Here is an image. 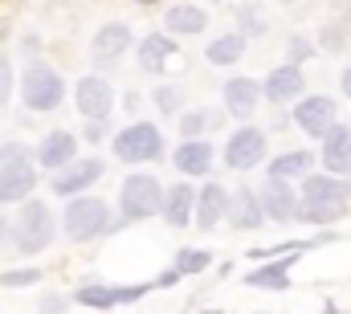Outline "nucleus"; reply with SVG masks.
Listing matches in <instances>:
<instances>
[{"label": "nucleus", "instance_id": "32", "mask_svg": "<svg viewBox=\"0 0 351 314\" xmlns=\"http://www.w3.org/2000/svg\"><path fill=\"white\" fill-rule=\"evenodd\" d=\"M152 102L160 106V114H180L184 90H180V86H156V90H152Z\"/></svg>", "mask_w": 351, "mask_h": 314}, {"label": "nucleus", "instance_id": "35", "mask_svg": "<svg viewBox=\"0 0 351 314\" xmlns=\"http://www.w3.org/2000/svg\"><path fill=\"white\" fill-rule=\"evenodd\" d=\"M286 53H290L294 66H302L306 58H315V45H311L306 37H290V41H286Z\"/></svg>", "mask_w": 351, "mask_h": 314}, {"label": "nucleus", "instance_id": "31", "mask_svg": "<svg viewBox=\"0 0 351 314\" xmlns=\"http://www.w3.org/2000/svg\"><path fill=\"white\" fill-rule=\"evenodd\" d=\"M213 265V253L208 249H180L176 253V274L184 278V274H204Z\"/></svg>", "mask_w": 351, "mask_h": 314}, {"label": "nucleus", "instance_id": "26", "mask_svg": "<svg viewBox=\"0 0 351 314\" xmlns=\"http://www.w3.org/2000/svg\"><path fill=\"white\" fill-rule=\"evenodd\" d=\"M245 41H250V37H245V33H237V29H233V33H221V37H213V41H208L204 58H208L213 66H237V62H241V53H245Z\"/></svg>", "mask_w": 351, "mask_h": 314}, {"label": "nucleus", "instance_id": "12", "mask_svg": "<svg viewBox=\"0 0 351 314\" xmlns=\"http://www.w3.org/2000/svg\"><path fill=\"white\" fill-rule=\"evenodd\" d=\"M127 49H131V25H123V21H106V25L90 37V58H94V66H110V62H119Z\"/></svg>", "mask_w": 351, "mask_h": 314}, {"label": "nucleus", "instance_id": "43", "mask_svg": "<svg viewBox=\"0 0 351 314\" xmlns=\"http://www.w3.org/2000/svg\"><path fill=\"white\" fill-rule=\"evenodd\" d=\"M282 4H298V0H282Z\"/></svg>", "mask_w": 351, "mask_h": 314}, {"label": "nucleus", "instance_id": "13", "mask_svg": "<svg viewBox=\"0 0 351 314\" xmlns=\"http://www.w3.org/2000/svg\"><path fill=\"white\" fill-rule=\"evenodd\" d=\"M302 90H306V78H302V66H294V62H286V66L269 70V78L262 82V98H265V102H274V106L298 102V98H302Z\"/></svg>", "mask_w": 351, "mask_h": 314}, {"label": "nucleus", "instance_id": "4", "mask_svg": "<svg viewBox=\"0 0 351 314\" xmlns=\"http://www.w3.org/2000/svg\"><path fill=\"white\" fill-rule=\"evenodd\" d=\"M164 196H168V188H164L156 176L131 171V176L123 180V188H119V217H123L127 225H131V221H147V217L164 213Z\"/></svg>", "mask_w": 351, "mask_h": 314}, {"label": "nucleus", "instance_id": "22", "mask_svg": "<svg viewBox=\"0 0 351 314\" xmlns=\"http://www.w3.org/2000/svg\"><path fill=\"white\" fill-rule=\"evenodd\" d=\"M192 217H196V192H192V184H172L168 196H164V221L172 229H184V225H192Z\"/></svg>", "mask_w": 351, "mask_h": 314}, {"label": "nucleus", "instance_id": "21", "mask_svg": "<svg viewBox=\"0 0 351 314\" xmlns=\"http://www.w3.org/2000/svg\"><path fill=\"white\" fill-rule=\"evenodd\" d=\"M172 53H176V41L168 33H147L139 41V70L143 74H164V66L172 62Z\"/></svg>", "mask_w": 351, "mask_h": 314}, {"label": "nucleus", "instance_id": "5", "mask_svg": "<svg viewBox=\"0 0 351 314\" xmlns=\"http://www.w3.org/2000/svg\"><path fill=\"white\" fill-rule=\"evenodd\" d=\"M21 98H25L29 110L49 114V110H58L62 98H66V78H62L49 62H37V58H33V62L21 70Z\"/></svg>", "mask_w": 351, "mask_h": 314}, {"label": "nucleus", "instance_id": "10", "mask_svg": "<svg viewBox=\"0 0 351 314\" xmlns=\"http://www.w3.org/2000/svg\"><path fill=\"white\" fill-rule=\"evenodd\" d=\"M258 200H262L265 217L269 221H278V225H290V221H298V208H302V200H298V192L290 188V180H274V176H265L262 192H258Z\"/></svg>", "mask_w": 351, "mask_h": 314}, {"label": "nucleus", "instance_id": "25", "mask_svg": "<svg viewBox=\"0 0 351 314\" xmlns=\"http://www.w3.org/2000/svg\"><path fill=\"white\" fill-rule=\"evenodd\" d=\"M311 167H315V156L311 152H282V156L269 159L265 176H274V180H306Z\"/></svg>", "mask_w": 351, "mask_h": 314}, {"label": "nucleus", "instance_id": "23", "mask_svg": "<svg viewBox=\"0 0 351 314\" xmlns=\"http://www.w3.org/2000/svg\"><path fill=\"white\" fill-rule=\"evenodd\" d=\"M164 25H168V33H176V37H196V33L208 29V12L200 4H172L164 12Z\"/></svg>", "mask_w": 351, "mask_h": 314}, {"label": "nucleus", "instance_id": "40", "mask_svg": "<svg viewBox=\"0 0 351 314\" xmlns=\"http://www.w3.org/2000/svg\"><path fill=\"white\" fill-rule=\"evenodd\" d=\"M339 90H343V94H348V98H351V66H348V70H343V78H339Z\"/></svg>", "mask_w": 351, "mask_h": 314}, {"label": "nucleus", "instance_id": "14", "mask_svg": "<svg viewBox=\"0 0 351 314\" xmlns=\"http://www.w3.org/2000/svg\"><path fill=\"white\" fill-rule=\"evenodd\" d=\"M37 188V167L33 159L25 163H0V204H25Z\"/></svg>", "mask_w": 351, "mask_h": 314}, {"label": "nucleus", "instance_id": "17", "mask_svg": "<svg viewBox=\"0 0 351 314\" xmlns=\"http://www.w3.org/2000/svg\"><path fill=\"white\" fill-rule=\"evenodd\" d=\"M213 159H217V152H213L208 139H184L172 152V167L180 176H208L213 171Z\"/></svg>", "mask_w": 351, "mask_h": 314}, {"label": "nucleus", "instance_id": "3", "mask_svg": "<svg viewBox=\"0 0 351 314\" xmlns=\"http://www.w3.org/2000/svg\"><path fill=\"white\" fill-rule=\"evenodd\" d=\"M53 237H58V217H53V208L45 204V200H25L21 204V213H16V221H12V245H16V253H25V257H37V253H45L49 245H53Z\"/></svg>", "mask_w": 351, "mask_h": 314}, {"label": "nucleus", "instance_id": "1", "mask_svg": "<svg viewBox=\"0 0 351 314\" xmlns=\"http://www.w3.org/2000/svg\"><path fill=\"white\" fill-rule=\"evenodd\" d=\"M298 200H302L298 221H306V225H335L351 208V184L343 176H331V171H311L302 180Z\"/></svg>", "mask_w": 351, "mask_h": 314}, {"label": "nucleus", "instance_id": "18", "mask_svg": "<svg viewBox=\"0 0 351 314\" xmlns=\"http://www.w3.org/2000/svg\"><path fill=\"white\" fill-rule=\"evenodd\" d=\"M74 159H78V135H70V131H49L37 147V163L49 171H62Z\"/></svg>", "mask_w": 351, "mask_h": 314}, {"label": "nucleus", "instance_id": "20", "mask_svg": "<svg viewBox=\"0 0 351 314\" xmlns=\"http://www.w3.org/2000/svg\"><path fill=\"white\" fill-rule=\"evenodd\" d=\"M262 221H265V208L258 200V192L254 188H237L229 196V225L233 229H258Z\"/></svg>", "mask_w": 351, "mask_h": 314}, {"label": "nucleus", "instance_id": "28", "mask_svg": "<svg viewBox=\"0 0 351 314\" xmlns=\"http://www.w3.org/2000/svg\"><path fill=\"white\" fill-rule=\"evenodd\" d=\"M348 45H351V29L343 25V16L339 21H327L323 33H319V49L323 53H343Z\"/></svg>", "mask_w": 351, "mask_h": 314}, {"label": "nucleus", "instance_id": "34", "mask_svg": "<svg viewBox=\"0 0 351 314\" xmlns=\"http://www.w3.org/2000/svg\"><path fill=\"white\" fill-rule=\"evenodd\" d=\"M25 159H37V152H29V143H16V139L0 143V163H25Z\"/></svg>", "mask_w": 351, "mask_h": 314}, {"label": "nucleus", "instance_id": "27", "mask_svg": "<svg viewBox=\"0 0 351 314\" xmlns=\"http://www.w3.org/2000/svg\"><path fill=\"white\" fill-rule=\"evenodd\" d=\"M237 33H245V37H262L265 33V12L258 0H241L237 4Z\"/></svg>", "mask_w": 351, "mask_h": 314}, {"label": "nucleus", "instance_id": "44", "mask_svg": "<svg viewBox=\"0 0 351 314\" xmlns=\"http://www.w3.org/2000/svg\"><path fill=\"white\" fill-rule=\"evenodd\" d=\"M208 314H217V311H208Z\"/></svg>", "mask_w": 351, "mask_h": 314}, {"label": "nucleus", "instance_id": "7", "mask_svg": "<svg viewBox=\"0 0 351 314\" xmlns=\"http://www.w3.org/2000/svg\"><path fill=\"white\" fill-rule=\"evenodd\" d=\"M106 176V163L98 156L90 159H74V163H66L62 171H53V196H62V200H70V196H82V192H90L98 180Z\"/></svg>", "mask_w": 351, "mask_h": 314}, {"label": "nucleus", "instance_id": "42", "mask_svg": "<svg viewBox=\"0 0 351 314\" xmlns=\"http://www.w3.org/2000/svg\"><path fill=\"white\" fill-rule=\"evenodd\" d=\"M135 4H143V8H152V4H160V0H135Z\"/></svg>", "mask_w": 351, "mask_h": 314}, {"label": "nucleus", "instance_id": "8", "mask_svg": "<svg viewBox=\"0 0 351 314\" xmlns=\"http://www.w3.org/2000/svg\"><path fill=\"white\" fill-rule=\"evenodd\" d=\"M265 159V131L262 127H237L229 139H225V167L233 171H254Z\"/></svg>", "mask_w": 351, "mask_h": 314}, {"label": "nucleus", "instance_id": "19", "mask_svg": "<svg viewBox=\"0 0 351 314\" xmlns=\"http://www.w3.org/2000/svg\"><path fill=\"white\" fill-rule=\"evenodd\" d=\"M229 196H233V192H225L221 184L208 180V184L196 192V225H200V229H213L221 217H229Z\"/></svg>", "mask_w": 351, "mask_h": 314}, {"label": "nucleus", "instance_id": "9", "mask_svg": "<svg viewBox=\"0 0 351 314\" xmlns=\"http://www.w3.org/2000/svg\"><path fill=\"white\" fill-rule=\"evenodd\" d=\"M294 123H298L311 139H323V135L339 123V106H335V98H327V94H306V98L294 102Z\"/></svg>", "mask_w": 351, "mask_h": 314}, {"label": "nucleus", "instance_id": "33", "mask_svg": "<svg viewBox=\"0 0 351 314\" xmlns=\"http://www.w3.org/2000/svg\"><path fill=\"white\" fill-rule=\"evenodd\" d=\"M37 282H41V269H37V265H25V269H8V274H0V286H4V290L37 286Z\"/></svg>", "mask_w": 351, "mask_h": 314}, {"label": "nucleus", "instance_id": "39", "mask_svg": "<svg viewBox=\"0 0 351 314\" xmlns=\"http://www.w3.org/2000/svg\"><path fill=\"white\" fill-rule=\"evenodd\" d=\"M8 233H12V221H4V217H0V249H4V241H8Z\"/></svg>", "mask_w": 351, "mask_h": 314}, {"label": "nucleus", "instance_id": "11", "mask_svg": "<svg viewBox=\"0 0 351 314\" xmlns=\"http://www.w3.org/2000/svg\"><path fill=\"white\" fill-rule=\"evenodd\" d=\"M74 106L82 110V119H106L114 106V90L102 74H86L74 86Z\"/></svg>", "mask_w": 351, "mask_h": 314}, {"label": "nucleus", "instance_id": "38", "mask_svg": "<svg viewBox=\"0 0 351 314\" xmlns=\"http://www.w3.org/2000/svg\"><path fill=\"white\" fill-rule=\"evenodd\" d=\"M45 314H66V302H58V298H45Z\"/></svg>", "mask_w": 351, "mask_h": 314}, {"label": "nucleus", "instance_id": "30", "mask_svg": "<svg viewBox=\"0 0 351 314\" xmlns=\"http://www.w3.org/2000/svg\"><path fill=\"white\" fill-rule=\"evenodd\" d=\"M74 302H78V306H94V311H110V306H119L114 286H82V290L74 294Z\"/></svg>", "mask_w": 351, "mask_h": 314}, {"label": "nucleus", "instance_id": "37", "mask_svg": "<svg viewBox=\"0 0 351 314\" xmlns=\"http://www.w3.org/2000/svg\"><path fill=\"white\" fill-rule=\"evenodd\" d=\"M82 139H86V143L106 139V119H86V131H82Z\"/></svg>", "mask_w": 351, "mask_h": 314}, {"label": "nucleus", "instance_id": "16", "mask_svg": "<svg viewBox=\"0 0 351 314\" xmlns=\"http://www.w3.org/2000/svg\"><path fill=\"white\" fill-rule=\"evenodd\" d=\"M323 167L331 176H351V127L348 123H335L327 135H323Z\"/></svg>", "mask_w": 351, "mask_h": 314}, {"label": "nucleus", "instance_id": "15", "mask_svg": "<svg viewBox=\"0 0 351 314\" xmlns=\"http://www.w3.org/2000/svg\"><path fill=\"white\" fill-rule=\"evenodd\" d=\"M221 98H225V114H233V119H254V110H258V102H262V86L254 78H229L225 82V90H221Z\"/></svg>", "mask_w": 351, "mask_h": 314}, {"label": "nucleus", "instance_id": "36", "mask_svg": "<svg viewBox=\"0 0 351 314\" xmlns=\"http://www.w3.org/2000/svg\"><path fill=\"white\" fill-rule=\"evenodd\" d=\"M12 98V62L0 53V106Z\"/></svg>", "mask_w": 351, "mask_h": 314}, {"label": "nucleus", "instance_id": "24", "mask_svg": "<svg viewBox=\"0 0 351 314\" xmlns=\"http://www.w3.org/2000/svg\"><path fill=\"white\" fill-rule=\"evenodd\" d=\"M298 253H302V249H298ZM298 253H290V257H274L269 265L254 269V274H245V286H258V290H290V265H294Z\"/></svg>", "mask_w": 351, "mask_h": 314}, {"label": "nucleus", "instance_id": "6", "mask_svg": "<svg viewBox=\"0 0 351 314\" xmlns=\"http://www.w3.org/2000/svg\"><path fill=\"white\" fill-rule=\"evenodd\" d=\"M114 159L119 163H131V167H139V163H156V159H164V131L156 127V123H131V127H123L119 135H114Z\"/></svg>", "mask_w": 351, "mask_h": 314}, {"label": "nucleus", "instance_id": "2", "mask_svg": "<svg viewBox=\"0 0 351 314\" xmlns=\"http://www.w3.org/2000/svg\"><path fill=\"white\" fill-rule=\"evenodd\" d=\"M119 225H127V221H123V217L114 221V217H110V204H106L102 196H90V192L70 196V200H66V208H62V229H66L70 241L106 237V233H114Z\"/></svg>", "mask_w": 351, "mask_h": 314}, {"label": "nucleus", "instance_id": "41", "mask_svg": "<svg viewBox=\"0 0 351 314\" xmlns=\"http://www.w3.org/2000/svg\"><path fill=\"white\" fill-rule=\"evenodd\" d=\"M343 25H348V29H351V4H348V8H343Z\"/></svg>", "mask_w": 351, "mask_h": 314}, {"label": "nucleus", "instance_id": "29", "mask_svg": "<svg viewBox=\"0 0 351 314\" xmlns=\"http://www.w3.org/2000/svg\"><path fill=\"white\" fill-rule=\"evenodd\" d=\"M221 123V114L217 110H188V114H180V135L184 139H200L208 127H217Z\"/></svg>", "mask_w": 351, "mask_h": 314}]
</instances>
